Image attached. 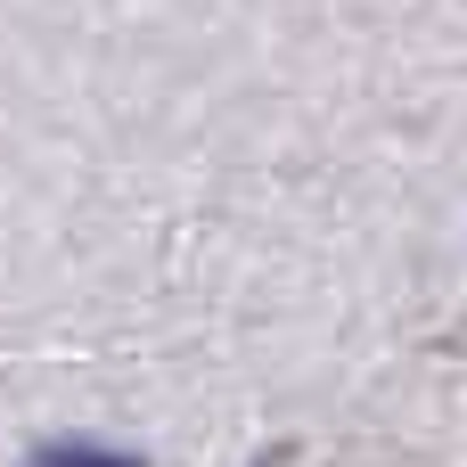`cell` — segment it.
I'll use <instances>...</instances> for the list:
<instances>
[{
  "label": "cell",
  "mask_w": 467,
  "mask_h": 467,
  "mask_svg": "<svg viewBox=\"0 0 467 467\" xmlns=\"http://www.w3.org/2000/svg\"><path fill=\"white\" fill-rule=\"evenodd\" d=\"M33 467H148V451H115L99 435H41Z\"/></svg>",
  "instance_id": "obj_1"
},
{
  "label": "cell",
  "mask_w": 467,
  "mask_h": 467,
  "mask_svg": "<svg viewBox=\"0 0 467 467\" xmlns=\"http://www.w3.org/2000/svg\"><path fill=\"white\" fill-rule=\"evenodd\" d=\"M254 467H287V443H271V451H263V460H254Z\"/></svg>",
  "instance_id": "obj_2"
}]
</instances>
